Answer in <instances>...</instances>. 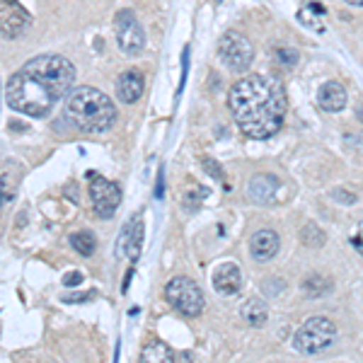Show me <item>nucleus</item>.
I'll list each match as a JSON object with an SVG mask.
<instances>
[{
	"instance_id": "nucleus-10",
	"label": "nucleus",
	"mask_w": 363,
	"mask_h": 363,
	"mask_svg": "<svg viewBox=\"0 0 363 363\" xmlns=\"http://www.w3.org/2000/svg\"><path fill=\"white\" fill-rule=\"evenodd\" d=\"M140 247H143V220L140 216L131 220V223L124 225L119 235V242H116V257L119 259H131L136 262L140 255Z\"/></svg>"
},
{
	"instance_id": "nucleus-4",
	"label": "nucleus",
	"mask_w": 363,
	"mask_h": 363,
	"mask_svg": "<svg viewBox=\"0 0 363 363\" xmlns=\"http://www.w3.org/2000/svg\"><path fill=\"white\" fill-rule=\"evenodd\" d=\"M337 339V325L330 318H322V315H315L303 322L298 327L294 344L301 354H322L325 349H330Z\"/></svg>"
},
{
	"instance_id": "nucleus-21",
	"label": "nucleus",
	"mask_w": 363,
	"mask_h": 363,
	"mask_svg": "<svg viewBox=\"0 0 363 363\" xmlns=\"http://www.w3.org/2000/svg\"><path fill=\"white\" fill-rule=\"evenodd\" d=\"M277 58L281 66H296L298 63V51L296 49H277Z\"/></svg>"
},
{
	"instance_id": "nucleus-5",
	"label": "nucleus",
	"mask_w": 363,
	"mask_h": 363,
	"mask_svg": "<svg viewBox=\"0 0 363 363\" xmlns=\"http://www.w3.org/2000/svg\"><path fill=\"white\" fill-rule=\"evenodd\" d=\"M165 301L184 318H199L206 306L203 291L186 277L169 279V284L165 286Z\"/></svg>"
},
{
	"instance_id": "nucleus-28",
	"label": "nucleus",
	"mask_w": 363,
	"mask_h": 363,
	"mask_svg": "<svg viewBox=\"0 0 363 363\" xmlns=\"http://www.w3.org/2000/svg\"><path fill=\"white\" fill-rule=\"evenodd\" d=\"M95 296V294H80V296H68V298H63L66 303H80V301H90V298Z\"/></svg>"
},
{
	"instance_id": "nucleus-3",
	"label": "nucleus",
	"mask_w": 363,
	"mask_h": 363,
	"mask_svg": "<svg viewBox=\"0 0 363 363\" xmlns=\"http://www.w3.org/2000/svg\"><path fill=\"white\" fill-rule=\"evenodd\" d=\"M66 121L83 133H107L116 121V107L112 97L90 85L73 87L66 97L63 109Z\"/></svg>"
},
{
	"instance_id": "nucleus-24",
	"label": "nucleus",
	"mask_w": 363,
	"mask_h": 363,
	"mask_svg": "<svg viewBox=\"0 0 363 363\" xmlns=\"http://www.w3.org/2000/svg\"><path fill=\"white\" fill-rule=\"evenodd\" d=\"M308 8L313 10V15H320V17H322V15H327V10L322 8V5H318V3H310ZM306 13H308V10L303 8V10H301V22H308V25H313V27H315V22H313V20H306Z\"/></svg>"
},
{
	"instance_id": "nucleus-19",
	"label": "nucleus",
	"mask_w": 363,
	"mask_h": 363,
	"mask_svg": "<svg viewBox=\"0 0 363 363\" xmlns=\"http://www.w3.org/2000/svg\"><path fill=\"white\" fill-rule=\"evenodd\" d=\"M301 240H303L306 245H310V247H320V245L325 242V233H322L315 223H308V225L301 230Z\"/></svg>"
},
{
	"instance_id": "nucleus-6",
	"label": "nucleus",
	"mask_w": 363,
	"mask_h": 363,
	"mask_svg": "<svg viewBox=\"0 0 363 363\" xmlns=\"http://www.w3.org/2000/svg\"><path fill=\"white\" fill-rule=\"evenodd\" d=\"M218 58L233 73H245L255 61V44L240 32H225L218 42Z\"/></svg>"
},
{
	"instance_id": "nucleus-17",
	"label": "nucleus",
	"mask_w": 363,
	"mask_h": 363,
	"mask_svg": "<svg viewBox=\"0 0 363 363\" xmlns=\"http://www.w3.org/2000/svg\"><path fill=\"white\" fill-rule=\"evenodd\" d=\"M140 361H153V363H169L174 361V354L167 344L162 342H150L148 347L140 351Z\"/></svg>"
},
{
	"instance_id": "nucleus-22",
	"label": "nucleus",
	"mask_w": 363,
	"mask_h": 363,
	"mask_svg": "<svg viewBox=\"0 0 363 363\" xmlns=\"http://www.w3.org/2000/svg\"><path fill=\"white\" fill-rule=\"evenodd\" d=\"M351 245H354V250L363 257V220H359L354 230H351Z\"/></svg>"
},
{
	"instance_id": "nucleus-27",
	"label": "nucleus",
	"mask_w": 363,
	"mask_h": 363,
	"mask_svg": "<svg viewBox=\"0 0 363 363\" xmlns=\"http://www.w3.org/2000/svg\"><path fill=\"white\" fill-rule=\"evenodd\" d=\"M80 281H83V274L73 272V274H66V277H63V286H68V289H75V286H80Z\"/></svg>"
},
{
	"instance_id": "nucleus-1",
	"label": "nucleus",
	"mask_w": 363,
	"mask_h": 363,
	"mask_svg": "<svg viewBox=\"0 0 363 363\" xmlns=\"http://www.w3.org/2000/svg\"><path fill=\"white\" fill-rule=\"evenodd\" d=\"M75 83V66L66 56L44 54L10 75L5 85L8 107L15 112L42 119L56 107L61 97H66Z\"/></svg>"
},
{
	"instance_id": "nucleus-26",
	"label": "nucleus",
	"mask_w": 363,
	"mask_h": 363,
	"mask_svg": "<svg viewBox=\"0 0 363 363\" xmlns=\"http://www.w3.org/2000/svg\"><path fill=\"white\" fill-rule=\"evenodd\" d=\"M332 196H335L337 201H342V203H356V194L344 191V189H335V191H332Z\"/></svg>"
},
{
	"instance_id": "nucleus-20",
	"label": "nucleus",
	"mask_w": 363,
	"mask_h": 363,
	"mask_svg": "<svg viewBox=\"0 0 363 363\" xmlns=\"http://www.w3.org/2000/svg\"><path fill=\"white\" fill-rule=\"evenodd\" d=\"M303 291H306L308 296H322L325 291H330V284L322 277H313V279L303 281Z\"/></svg>"
},
{
	"instance_id": "nucleus-12",
	"label": "nucleus",
	"mask_w": 363,
	"mask_h": 363,
	"mask_svg": "<svg viewBox=\"0 0 363 363\" xmlns=\"http://www.w3.org/2000/svg\"><path fill=\"white\" fill-rule=\"evenodd\" d=\"M143 90H145V80L138 68H128L116 78V97H119L124 104L138 102L140 95H143Z\"/></svg>"
},
{
	"instance_id": "nucleus-18",
	"label": "nucleus",
	"mask_w": 363,
	"mask_h": 363,
	"mask_svg": "<svg viewBox=\"0 0 363 363\" xmlns=\"http://www.w3.org/2000/svg\"><path fill=\"white\" fill-rule=\"evenodd\" d=\"M70 247H73L78 255H83V257H90L92 252L97 250V240H95V235L92 233H73L70 235Z\"/></svg>"
},
{
	"instance_id": "nucleus-23",
	"label": "nucleus",
	"mask_w": 363,
	"mask_h": 363,
	"mask_svg": "<svg viewBox=\"0 0 363 363\" xmlns=\"http://www.w3.org/2000/svg\"><path fill=\"white\" fill-rule=\"evenodd\" d=\"M201 165L203 169L211 174V177H216V179H223V169H220V165L216 160H211V157H201Z\"/></svg>"
},
{
	"instance_id": "nucleus-15",
	"label": "nucleus",
	"mask_w": 363,
	"mask_h": 363,
	"mask_svg": "<svg viewBox=\"0 0 363 363\" xmlns=\"http://www.w3.org/2000/svg\"><path fill=\"white\" fill-rule=\"evenodd\" d=\"M318 102L325 112H332V114L342 112V109L347 107V90H344L342 83H335V80L325 83L318 92Z\"/></svg>"
},
{
	"instance_id": "nucleus-16",
	"label": "nucleus",
	"mask_w": 363,
	"mask_h": 363,
	"mask_svg": "<svg viewBox=\"0 0 363 363\" xmlns=\"http://www.w3.org/2000/svg\"><path fill=\"white\" fill-rule=\"evenodd\" d=\"M240 313H242V318L247 320V325H252V327H264L269 320V308L264 301H259V298L247 301Z\"/></svg>"
},
{
	"instance_id": "nucleus-29",
	"label": "nucleus",
	"mask_w": 363,
	"mask_h": 363,
	"mask_svg": "<svg viewBox=\"0 0 363 363\" xmlns=\"http://www.w3.org/2000/svg\"><path fill=\"white\" fill-rule=\"evenodd\" d=\"M155 196H162V172H160V177H157V189H155Z\"/></svg>"
},
{
	"instance_id": "nucleus-2",
	"label": "nucleus",
	"mask_w": 363,
	"mask_h": 363,
	"mask_svg": "<svg viewBox=\"0 0 363 363\" xmlns=\"http://www.w3.org/2000/svg\"><path fill=\"white\" fill-rule=\"evenodd\" d=\"M228 107L247 138H272L286 119L284 87L272 75H245L228 90Z\"/></svg>"
},
{
	"instance_id": "nucleus-30",
	"label": "nucleus",
	"mask_w": 363,
	"mask_h": 363,
	"mask_svg": "<svg viewBox=\"0 0 363 363\" xmlns=\"http://www.w3.org/2000/svg\"><path fill=\"white\" fill-rule=\"evenodd\" d=\"M349 5H363V0H347Z\"/></svg>"
},
{
	"instance_id": "nucleus-8",
	"label": "nucleus",
	"mask_w": 363,
	"mask_h": 363,
	"mask_svg": "<svg viewBox=\"0 0 363 363\" xmlns=\"http://www.w3.org/2000/svg\"><path fill=\"white\" fill-rule=\"evenodd\" d=\"M87 177H90V199L95 213L99 218H112L121 203V189L99 174H87Z\"/></svg>"
},
{
	"instance_id": "nucleus-7",
	"label": "nucleus",
	"mask_w": 363,
	"mask_h": 363,
	"mask_svg": "<svg viewBox=\"0 0 363 363\" xmlns=\"http://www.w3.org/2000/svg\"><path fill=\"white\" fill-rule=\"evenodd\" d=\"M114 29H116V44L126 56H138L145 46V32L140 27L138 17L131 10H119L114 17Z\"/></svg>"
},
{
	"instance_id": "nucleus-9",
	"label": "nucleus",
	"mask_w": 363,
	"mask_h": 363,
	"mask_svg": "<svg viewBox=\"0 0 363 363\" xmlns=\"http://www.w3.org/2000/svg\"><path fill=\"white\" fill-rule=\"evenodd\" d=\"M32 27V15L17 0H0V37L17 39Z\"/></svg>"
},
{
	"instance_id": "nucleus-14",
	"label": "nucleus",
	"mask_w": 363,
	"mask_h": 363,
	"mask_svg": "<svg viewBox=\"0 0 363 363\" xmlns=\"http://www.w3.org/2000/svg\"><path fill=\"white\" fill-rule=\"evenodd\" d=\"M281 179L274 177V174H257L250 182V196L255 199L257 203H272L277 201V194L281 189Z\"/></svg>"
},
{
	"instance_id": "nucleus-25",
	"label": "nucleus",
	"mask_w": 363,
	"mask_h": 363,
	"mask_svg": "<svg viewBox=\"0 0 363 363\" xmlns=\"http://www.w3.org/2000/svg\"><path fill=\"white\" fill-rule=\"evenodd\" d=\"M10 199H13V191H10V186H8V177H0V206L8 203Z\"/></svg>"
},
{
	"instance_id": "nucleus-13",
	"label": "nucleus",
	"mask_w": 363,
	"mask_h": 363,
	"mask_svg": "<svg viewBox=\"0 0 363 363\" xmlns=\"http://www.w3.org/2000/svg\"><path fill=\"white\" fill-rule=\"evenodd\" d=\"M281 240L274 230H257L250 240V252L257 262H269L279 255Z\"/></svg>"
},
{
	"instance_id": "nucleus-11",
	"label": "nucleus",
	"mask_w": 363,
	"mask_h": 363,
	"mask_svg": "<svg viewBox=\"0 0 363 363\" xmlns=\"http://www.w3.org/2000/svg\"><path fill=\"white\" fill-rule=\"evenodd\" d=\"M211 281H213V289L218 291L220 296H235L240 291V286H242V274H240L235 262H220V264L213 269Z\"/></svg>"
}]
</instances>
